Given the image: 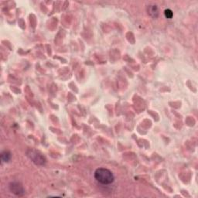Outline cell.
I'll return each mask as SVG.
<instances>
[{
	"instance_id": "obj_1",
	"label": "cell",
	"mask_w": 198,
	"mask_h": 198,
	"mask_svg": "<svg viewBox=\"0 0 198 198\" xmlns=\"http://www.w3.org/2000/svg\"><path fill=\"white\" fill-rule=\"evenodd\" d=\"M94 178L100 184L108 185L112 184L115 180L113 173L105 168H98L94 172Z\"/></svg>"
},
{
	"instance_id": "obj_2",
	"label": "cell",
	"mask_w": 198,
	"mask_h": 198,
	"mask_svg": "<svg viewBox=\"0 0 198 198\" xmlns=\"http://www.w3.org/2000/svg\"><path fill=\"white\" fill-rule=\"evenodd\" d=\"M10 190L16 195H23L24 193V190L19 183H12L10 186Z\"/></svg>"
},
{
	"instance_id": "obj_3",
	"label": "cell",
	"mask_w": 198,
	"mask_h": 198,
	"mask_svg": "<svg viewBox=\"0 0 198 198\" xmlns=\"http://www.w3.org/2000/svg\"><path fill=\"white\" fill-rule=\"evenodd\" d=\"M148 12L150 13V16L152 17H157L159 15V11H158V8L156 5H150L148 8Z\"/></svg>"
},
{
	"instance_id": "obj_4",
	"label": "cell",
	"mask_w": 198,
	"mask_h": 198,
	"mask_svg": "<svg viewBox=\"0 0 198 198\" xmlns=\"http://www.w3.org/2000/svg\"><path fill=\"white\" fill-rule=\"evenodd\" d=\"M1 159H2V161H3V162H9L10 160V159H11V154H10V152H7V151L3 152V153L1 154Z\"/></svg>"
},
{
	"instance_id": "obj_5",
	"label": "cell",
	"mask_w": 198,
	"mask_h": 198,
	"mask_svg": "<svg viewBox=\"0 0 198 198\" xmlns=\"http://www.w3.org/2000/svg\"><path fill=\"white\" fill-rule=\"evenodd\" d=\"M164 14H165V16L167 17V19H172V17H173V12H172V10H169V9H167V10H165Z\"/></svg>"
}]
</instances>
